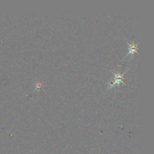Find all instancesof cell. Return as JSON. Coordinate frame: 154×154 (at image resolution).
Listing matches in <instances>:
<instances>
[{"mask_svg":"<svg viewBox=\"0 0 154 154\" xmlns=\"http://www.w3.org/2000/svg\"><path fill=\"white\" fill-rule=\"evenodd\" d=\"M127 71H128V70H126V72H125V73H123V74H120V73H115V72H112V73H113V75H114V79L113 81H112L111 83H109V84L108 87V88L106 89V91H107L108 90H109V89H110V88L114 87L115 85H119L121 82H122L123 84L126 85V84L123 81V79H124L123 76H124L125 74L126 73V72H127Z\"/></svg>","mask_w":154,"mask_h":154,"instance_id":"cell-1","label":"cell"},{"mask_svg":"<svg viewBox=\"0 0 154 154\" xmlns=\"http://www.w3.org/2000/svg\"><path fill=\"white\" fill-rule=\"evenodd\" d=\"M127 44H128V45L129 52H128V53L125 56V57H124L123 58H125L126 57H127V56L129 55H132V54H135V53H137V54H138V52H137L138 43L135 44L134 43H131L127 42Z\"/></svg>","mask_w":154,"mask_h":154,"instance_id":"cell-2","label":"cell"},{"mask_svg":"<svg viewBox=\"0 0 154 154\" xmlns=\"http://www.w3.org/2000/svg\"><path fill=\"white\" fill-rule=\"evenodd\" d=\"M42 87V84H40V82L37 83V85H36V90H39L40 89V88Z\"/></svg>","mask_w":154,"mask_h":154,"instance_id":"cell-3","label":"cell"}]
</instances>
